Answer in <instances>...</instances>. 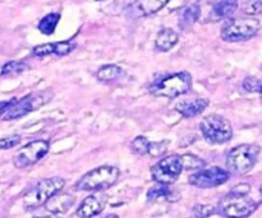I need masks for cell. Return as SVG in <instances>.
I'll return each mask as SVG.
<instances>
[{"label": "cell", "mask_w": 262, "mask_h": 218, "mask_svg": "<svg viewBox=\"0 0 262 218\" xmlns=\"http://www.w3.org/2000/svg\"><path fill=\"white\" fill-rule=\"evenodd\" d=\"M106 196L102 194L101 191H97V193L91 194L90 197L84 198L82 201L81 206L77 208L76 213L74 216L76 217H83V218H89V217H94L97 216L102 212V209L105 208L106 206Z\"/></svg>", "instance_id": "obj_13"}, {"label": "cell", "mask_w": 262, "mask_h": 218, "mask_svg": "<svg viewBox=\"0 0 262 218\" xmlns=\"http://www.w3.org/2000/svg\"><path fill=\"white\" fill-rule=\"evenodd\" d=\"M74 203V197L71 194H55L54 197H51L48 201V203L45 204V208L48 209L50 213L54 214H60L66 213Z\"/></svg>", "instance_id": "obj_16"}, {"label": "cell", "mask_w": 262, "mask_h": 218, "mask_svg": "<svg viewBox=\"0 0 262 218\" xmlns=\"http://www.w3.org/2000/svg\"><path fill=\"white\" fill-rule=\"evenodd\" d=\"M147 198L150 202H156L159 199H164V201L168 202H176L178 201L179 196L176 191H171L168 188V184H160L158 183V185L151 188L147 193Z\"/></svg>", "instance_id": "obj_20"}, {"label": "cell", "mask_w": 262, "mask_h": 218, "mask_svg": "<svg viewBox=\"0 0 262 218\" xmlns=\"http://www.w3.org/2000/svg\"><path fill=\"white\" fill-rule=\"evenodd\" d=\"M201 15V8L199 4H191L183 9V12L179 14L178 25L182 30H188L194 23L199 20Z\"/></svg>", "instance_id": "obj_19"}, {"label": "cell", "mask_w": 262, "mask_h": 218, "mask_svg": "<svg viewBox=\"0 0 262 218\" xmlns=\"http://www.w3.org/2000/svg\"><path fill=\"white\" fill-rule=\"evenodd\" d=\"M178 40L179 36L176 31H173L171 28H163L155 38V47L159 51L165 53V51L171 50L177 45Z\"/></svg>", "instance_id": "obj_17"}, {"label": "cell", "mask_w": 262, "mask_h": 218, "mask_svg": "<svg viewBox=\"0 0 262 218\" xmlns=\"http://www.w3.org/2000/svg\"><path fill=\"white\" fill-rule=\"evenodd\" d=\"M260 31V20L252 15L230 19L222 28V38L227 42H241L255 37Z\"/></svg>", "instance_id": "obj_5"}, {"label": "cell", "mask_w": 262, "mask_h": 218, "mask_svg": "<svg viewBox=\"0 0 262 218\" xmlns=\"http://www.w3.org/2000/svg\"><path fill=\"white\" fill-rule=\"evenodd\" d=\"M120 175L119 168L115 166H100L84 174L76 183L74 189L81 191H102L112 188Z\"/></svg>", "instance_id": "obj_1"}, {"label": "cell", "mask_w": 262, "mask_h": 218, "mask_svg": "<svg viewBox=\"0 0 262 218\" xmlns=\"http://www.w3.org/2000/svg\"><path fill=\"white\" fill-rule=\"evenodd\" d=\"M170 0H135L125 10V14L130 19L148 17L163 9Z\"/></svg>", "instance_id": "obj_12"}, {"label": "cell", "mask_w": 262, "mask_h": 218, "mask_svg": "<svg viewBox=\"0 0 262 218\" xmlns=\"http://www.w3.org/2000/svg\"><path fill=\"white\" fill-rule=\"evenodd\" d=\"M261 87V81L256 77H247L243 81V88L247 92H258Z\"/></svg>", "instance_id": "obj_28"}, {"label": "cell", "mask_w": 262, "mask_h": 218, "mask_svg": "<svg viewBox=\"0 0 262 218\" xmlns=\"http://www.w3.org/2000/svg\"><path fill=\"white\" fill-rule=\"evenodd\" d=\"M184 170L182 156L170 155L163 157L151 168V178L160 184H173L178 180L182 171Z\"/></svg>", "instance_id": "obj_9"}, {"label": "cell", "mask_w": 262, "mask_h": 218, "mask_svg": "<svg viewBox=\"0 0 262 218\" xmlns=\"http://www.w3.org/2000/svg\"><path fill=\"white\" fill-rule=\"evenodd\" d=\"M192 77L187 71L169 74L164 78L158 79L150 86V93L156 97H166V99H176L184 94L191 89Z\"/></svg>", "instance_id": "obj_2"}, {"label": "cell", "mask_w": 262, "mask_h": 218, "mask_svg": "<svg viewBox=\"0 0 262 218\" xmlns=\"http://www.w3.org/2000/svg\"><path fill=\"white\" fill-rule=\"evenodd\" d=\"M245 13L247 15H255L262 13V0H251L246 4Z\"/></svg>", "instance_id": "obj_29"}, {"label": "cell", "mask_w": 262, "mask_h": 218, "mask_svg": "<svg viewBox=\"0 0 262 218\" xmlns=\"http://www.w3.org/2000/svg\"><path fill=\"white\" fill-rule=\"evenodd\" d=\"M64 185L66 180L61 178L43 179L23 196V206L26 209L40 208L48 203L51 197L60 193Z\"/></svg>", "instance_id": "obj_3"}, {"label": "cell", "mask_w": 262, "mask_h": 218, "mask_svg": "<svg viewBox=\"0 0 262 218\" xmlns=\"http://www.w3.org/2000/svg\"><path fill=\"white\" fill-rule=\"evenodd\" d=\"M27 69V65L22 61H9L5 64L2 69L3 76H12V74H19Z\"/></svg>", "instance_id": "obj_25"}, {"label": "cell", "mask_w": 262, "mask_h": 218, "mask_svg": "<svg viewBox=\"0 0 262 218\" xmlns=\"http://www.w3.org/2000/svg\"><path fill=\"white\" fill-rule=\"evenodd\" d=\"M20 140H22V138L17 134L0 138V150H10V148L17 147Z\"/></svg>", "instance_id": "obj_27"}, {"label": "cell", "mask_w": 262, "mask_h": 218, "mask_svg": "<svg viewBox=\"0 0 262 218\" xmlns=\"http://www.w3.org/2000/svg\"><path fill=\"white\" fill-rule=\"evenodd\" d=\"M49 148H50V144L48 140H33L15 153L13 158V165L17 168H26L28 166L35 165L41 158L45 157L46 153L49 152Z\"/></svg>", "instance_id": "obj_10"}, {"label": "cell", "mask_w": 262, "mask_h": 218, "mask_svg": "<svg viewBox=\"0 0 262 218\" xmlns=\"http://www.w3.org/2000/svg\"><path fill=\"white\" fill-rule=\"evenodd\" d=\"M96 2H101V0H96Z\"/></svg>", "instance_id": "obj_35"}, {"label": "cell", "mask_w": 262, "mask_h": 218, "mask_svg": "<svg viewBox=\"0 0 262 218\" xmlns=\"http://www.w3.org/2000/svg\"><path fill=\"white\" fill-rule=\"evenodd\" d=\"M122 76L123 69L119 65H115V64H106V65L101 66L96 73L97 79L100 82H104V83H110V82L117 81Z\"/></svg>", "instance_id": "obj_21"}, {"label": "cell", "mask_w": 262, "mask_h": 218, "mask_svg": "<svg viewBox=\"0 0 262 218\" xmlns=\"http://www.w3.org/2000/svg\"><path fill=\"white\" fill-rule=\"evenodd\" d=\"M51 97H53V91L45 89V91L27 94V96L18 100V101H13L10 106L3 114V120H7L8 122V120L19 119V117L37 110L38 107L43 106L46 102L50 101Z\"/></svg>", "instance_id": "obj_7"}, {"label": "cell", "mask_w": 262, "mask_h": 218, "mask_svg": "<svg viewBox=\"0 0 262 218\" xmlns=\"http://www.w3.org/2000/svg\"><path fill=\"white\" fill-rule=\"evenodd\" d=\"M207 106H209V100L197 99L193 101L179 102L176 106V110L184 117H194L201 115Z\"/></svg>", "instance_id": "obj_15"}, {"label": "cell", "mask_w": 262, "mask_h": 218, "mask_svg": "<svg viewBox=\"0 0 262 218\" xmlns=\"http://www.w3.org/2000/svg\"><path fill=\"white\" fill-rule=\"evenodd\" d=\"M166 151H168V143L166 142L150 143L148 155H150L151 157H161L163 155H165Z\"/></svg>", "instance_id": "obj_26"}, {"label": "cell", "mask_w": 262, "mask_h": 218, "mask_svg": "<svg viewBox=\"0 0 262 218\" xmlns=\"http://www.w3.org/2000/svg\"><path fill=\"white\" fill-rule=\"evenodd\" d=\"M202 135L210 144H224L233 137L232 124L228 119L220 115L205 116L200 123Z\"/></svg>", "instance_id": "obj_6"}, {"label": "cell", "mask_w": 262, "mask_h": 218, "mask_svg": "<svg viewBox=\"0 0 262 218\" xmlns=\"http://www.w3.org/2000/svg\"><path fill=\"white\" fill-rule=\"evenodd\" d=\"M13 101H2L0 102V116H3V114L5 112V110L10 106Z\"/></svg>", "instance_id": "obj_32"}, {"label": "cell", "mask_w": 262, "mask_h": 218, "mask_svg": "<svg viewBox=\"0 0 262 218\" xmlns=\"http://www.w3.org/2000/svg\"><path fill=\"white\" fill-rule=\"evenodd\" d=\"M251 191V186L248 185V184H238V185H235L234 188L230 190V193L233 194H237V196H248Z\"/></svg>", "instance_id": "obj_31"}, {"label": "cell", "mask_w": 262, "mask_h": 218, "mask_svg": "<svg viewBox=\"0 0 262 218\" xmlns=\"http://www.w3.org/2000/svg\"><path fill=\"white\" fill-rule=\"evenodd\" d=\"M76 47L74 43L69 42V41H61V42H53V43H42V45L35 46L32 49V54L38 58H42V56H49V55H55L59 56H66L68 55L71 51H73V49Z\"/></svg>", "instance_id": "obj_14"}, {"label": "cell", "mask_w": 262, "mask_h": 218, "mask_svg": "<svg viewBox=\"0 0 262 218\" xmlns=\"http://www.w3.org/2000/svg\"><path fill=\"white\" fill-rule=\"evenodd\" d=\"M148 147H150V142L146 137L143 135H138L130 143V150L135 155L138 156H145L148 155Z\"/></svg>", "instance_id": "obj_23"}, {"label": "cell", "mask_w": 262, "mask_h": 218, "mask_svg": "<svg viewBox=\"0 0 262 218\" xmlns=\"http://www.w3.org/2000/svg\"><path fill=\"white\" fill-rule=\"evenodd\" d=\"M229 173L222 167L201 168L188 178V183L199 189H211L223 185L229 180Z\"/></svg>", "instance_id": "obj_11"}, {"label": "cell", "mask_w": 262, "mask_h": 218, "mask_svg": "<svg viewBox=\"0 0 262 218\" xmlns=\"http://www.w3.org/2000/svg\"><path fill=\"white\" fill-rule=\"evenodd\" d=\"M258 203L248 196H237L229 193L219 202L217 212L225 217H248L257 209Z\"/></svg>", "instance_id": "obj_8"}, {"label": "cell", "mask_w": 262, "mask_h": 218, "mask_svg": "<svg viewBox=\"0 0 262 218\" xmlns=\"http://www.w3.org/2000/svg\"><path fill=\"white\" fill-rule=\"evenodd\" d=\"M258 92H260V96H261V99H262V82H261V87H260V91H258Z\"/></svg>", "instance_id": "obj_33"}, {"label": "cell", "mask_w": 262, "mask_h": 218, "mask_svg": "<svg viewBox=\"0 0 262 218\" xmlns=\"http://www.w3.org/2000/svg\"><path fill=\"white\" fill-rule=\"evenodd\" d=\"M193 213L199 217H209L215 213V207L212 206H194L193 207Z\"/></svg>", "instance_id": "obj_30"}, {"label": "cell", "mask_w": 262, "mask_h": 218, "mask_svg": "<svg viewBox=\"0 0 262 218\" xmlns=\"http://www.w3.org/2000/svg\"><path fill=\"white\" fill-rule=\"evenodd\" d=\"M238 0H220L214 5L211 10V19L220 20L229 18L237 12Z\"/></svg>", "instance_id": "obj_18"}, {"label": "cell", "mask_w": 262, "mask_h": 218, "mask_svg": "<svg viewBox=\"0 0 262 218\" xmlns=\"http://www.w3.org/2000/svg\"><path fill=\"white\" fill-rule=\"evenodd\" d=\"M60 20V14L59 13H50L46 14L42 19L38 23V30L42 32L43 35H53L55 31L58 22Z\"/></svg>", "instance_id": "obj_22"}, {"label": "cell", "mask_w": 262, "mask_h": 218, "mask_svg": "<svg viewBox=\"0 0 262 218\" xmlns=\"http://www.w3.org/2000/svg\"><path fill=\"white\" fill-rule=\"evenodd\" d=\"M260 193H261V196H262V186L260 188Z\"/></svg>", "instance_id": "obj_34"}, {"label": "cell", "mask_w": 262, "mask_h": 218, "mask_svg": "<svg viewBox=\"0 0 262 218\" xmlns=\"http://www.w3.org/2000/svg\"><path fill=\"white\" fill-rule=\"evenodd\" d=\"M260 147L256 144H241L233 148L227 157L228 171L234 175L250 173L260 157Z\"/></svg>", "instance_id": "obj_4"}, {"label": "cell", "mask_w": 262, "mask_h": 218, "mask_svg": "<svg viewBox=\"0 0 262 218\" xmlns=\"http://www.w3.org/2000/svg\"><path fill=\"white\" fill-rule=\"evenodd\" d=\"M184 170H201L205 166V161L193 155L182 156Z\"/></svg>", "instance_id": "obj_24"}]
</instances>
